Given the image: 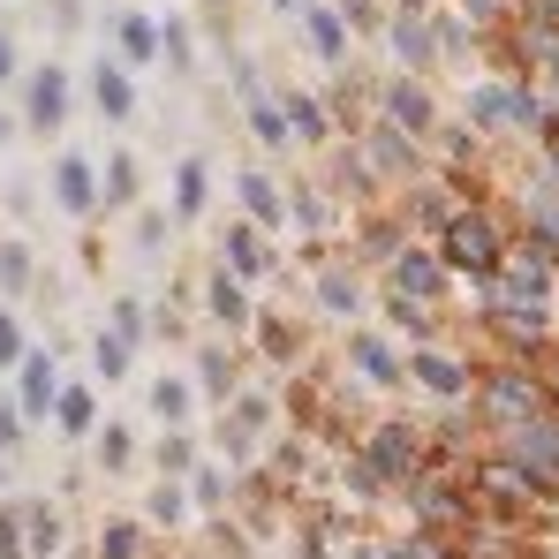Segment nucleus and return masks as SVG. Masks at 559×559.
I'll return each mask as SVG.
<instances>
[{
	"label": "nucleus",
	"mask_w": 559,
	"mask_h": 559,
	"mask_svg": "<svg viewBox=\"0 0 559 559\" xmlns=\"http://www.w3.org/2000/svg\"><path fill=\"white\" fill-rule=\"evenodd\" d=\"M484 454L514 462L530 484H545V491L559 499V408L530 416V424H491V431H484Z\"/></svg>",
	"instance_id": "f257e3e1"
},
{
	"label": "nucleus",
	"mask_w": 559,
	"mask_h": 559,
	"mask_svg": "<svg viewBox=\"0 0 559 559\" xmlns=\"http://www.w3.org/2000/svg\"><path fill=\"white\" fill-rule=\"evenodd\" d=\"M439 235H447V258L462 265V273H484L507 258V235H499V219H491V204H462V212H447L439 219Z\"/></svg>",
	"instance_id": "f03ea898"
},
{
	"label": "nucleus",
	"mask_w": 559,
	"mask_h": 559,
	"mask_svg": "<svg viewBox=\"0 0 559 559\" xmlns=\"http://www.w3.org/2000/svg\"><path fill=\"white\" fill-rule=\"evenodd\" d=\"M393 287L439 302V287H447V280H439V258H424V250H393Z\"/></svg>",
	"instance_id": "7ed1b4c3"
},
{
	"label": "nucleus",
	"mask_w": 559,
	"mask_h": 559,
	"mask_svg": "<svg viewBox=\"0 0 559 559\" xmlns=\"http://www.w3.org/2000/svg\"><path fill=\"white\" fill-rule=\"evenodd\" d=\"M385 559H454V537H439V530H416V537H401Z\"/></svg>",
	"instance_id": "20e7f679"
},
{
	"label": "nucleus",
	"mask_w": 559,
	"mask_h": 559,
	"mask_svg": "<svg viewBox=\"0 0 559 559\" xmlns=\"http://www.w3.org/2000/svg\"><path fill=\"white\" fill-rule=\"evenodd\" d=\"M136 552H144V537H136L129 522H106V530H98V559H136Z\"/></svg>",
	"instance_id": "39448f33"
},
{
	"label": "nucleus",
	"mask_w": 559,
	"mask_h": 559,
	"mask_svg": "<svg viewBox=\"0 0 559 559\" xmlns=\"http://www.w3.org/2000/svg\"><path fill=\"white\" fill-rule=\"evenodd\" d=\"M0 559H31L23 552V514L15 507H0Z\"/></svg>",
	"instance_id": "423d86ee"
},
{
	"label": "nucleus",
	"mask_w": 559,
	"mask_h": 559,
	"mask_svg": "<svg viewBox=\"0 0 559 559\" xmlns=\"http://www.w3.org/2000/svg\"><path fill=\"white\" fill-rule=\"evenodd\" d=\"M0 76H8V46H0Z\"/></svg>",
	"instance_id": "0eeeda50"
}]
</instances>
